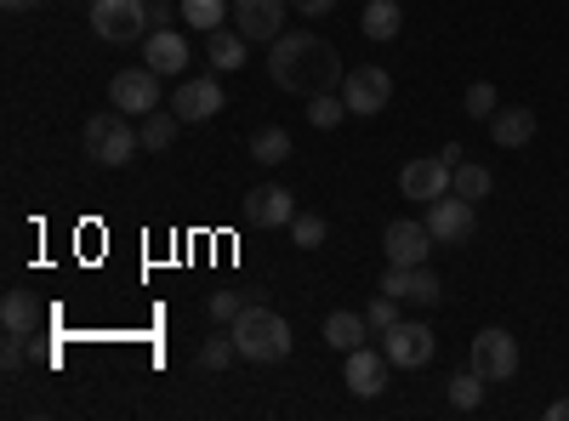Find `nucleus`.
<instances>
[{"label": "nucleus", "mask_w": 569, "mask_h": 421, "mask_svg": "<svg viewBox=\"0 0 569 421\" xmlns=\"http://www.w3.org/2000/svg\"><path fill=\"white\" fill-rule=\"evenodd\" d=\"M268 74L279 91H297V98H313V91H330V86H342V58H337V46L297 29V34H279L268 46Z\"/></svg>", "instance_id": "obj_1"}, {"label": "nucleus", "mask_w": 569, "mask_h": 421, "mask_svg": "<svg viewBox=\"0 0 569 421\" xmlns=\"http://www.w3.org/2000/svg\"><path fill=\"white\" fill-rule=\"evenodd\" d=\"M233 331V348H240V359H251V364H279L284 353H291V319L284 313H273L268 302L257 308H246L240 319L228 324Z\"/></svg>", "instance_id": "obj_2"}, {"label": "nucleus", "mask_w": 569, "mask_h": 421, "mask_svg": "<svg viewBox=\"0 0 569 421\" xmlns=\"http://www.w3.org/2000/svg\"><path fill=\"white\" fill-rule=\"evenodd\" d=\"M80 137H86V154L98 160V166H126L142 149V131H131V114H120V109L91 114Z\"/></svg>", "instance_id": "obj_3"}, {"label": "nucleus", "mask_w": 569, "mask_h": 421, "mask_svg": "<svg viewBox=\"0 0 569 421\" xmlns=\"http://www.w3.org/2000/svg\"><path fill=\"white\" fill-rule=\"evenodd\" d=\"M456 166H461V149H456V143H450L445 154H421V160H410V166L399 171V194H405V200H416V206L450 194Z\"/></svg>", "instance_id": "obj_4"}, {"label": "nucleus", "mask_w": 569, "mask_h": 421, "mask_svg": "<svg viewBox=\"0 0 569 421\" xmlns=\"http://www.w3.org/2000/svg\"><path fill=\"white\" fill-rule=\"evenodd\" d=\"M91 29L114 46H131V40H149V0H91Z\"/></svg>", "instance_id": "obj_5"}, {"label": "nucleus", "mask_w": 569, "mask_h": 421, "mask_svg": "<svg viewBox=\"0 0 569 421\" xmlns=\"http://www.w3.org/2000/svg\"><path fill=\"white\" fill-rule=\"evenodd\" d=\"M467 364L479 370L485 382H512L518 377V342H512V331H501V324L479 331L472 348H467Z\"/></svg>", "instance_id": "obj_6"}, {"label": "nucleus", "mask_w": 569, "mask_h": 421, "mask_svg": "<svg viewBox=\"0 0 569 421\" xmlns=\"http://www.w3.org/2000/svg\"><path fill=\"white\" fill-rule=\"evenodd\" d=\"M342 103L348 114H382L393 103V74L382 63H359L342 74Z\"/></svg>", "instance_id": "obj_7"}, {"label": "nucleus", "mask_w": 569, "mask_h": 421, "mask_svg": "<svg viewBox=\"0 0 569 421\" xmlns=\"http://www.w3.org/2000/svg\"><path fill=\"white\" fill-rule=\"evenodd\" d=\"M382 353L393 359V370H421V364H433L439 337L427 331L421 319H399V324H388V331H382Z\"/></svg>", "instance_id": "obj_8"}, {"label": "nucleus", "mask_w": 569, "mask_h": 421, "mask_svg": "<svg viewBox=\"0 0 569 421\" xmlns=\"http://www.w3.org/2000/svg\"><path fill=\"white\" fill-rule=\"evenodd\" d=\"M421 222L439 245H467L472 228H479V211H472V200H461V194H439V200H427Z\"/></svg>", "instance_id": "obj_9"}, {"label": "nucleus", "mask_w": 569, "mask_h": 421, "mask_svg": "<svg viewBox=\"0 0 569 421\" xmlns=\"http://www.w3.org/2000/svg\"><path fill=\"white\" fill-rule=\"evenodd\" d=\"M284 18H291V0H233V29L251 46H273L284 34Z\"/></svg>", "instance_id": "obj_10"}, {"label": "nucleus", "mask_w": 569, "mask_h": 421, "mask_svg": "<svg viewBox=\"0 0 569 421\" xmlns=\"http://www.w3.org/2000/svg\"><path fill=\"white\" fill-rule=\"evenodd\" d=\"M109 103L120 114H154L160 109V74L149 63H142V69H120L109 80Z\"/></svg>", "instance_id": "obj_11"}, {"label": "nucleus", "mask_w": 569, "mask_h": 421, "mask_svg": "<svg viewBox=\"0 0 569 421\" xmlns=\"http://www.w3.org/2000/svg\"><path fill=\"white\" fill-rule=\"evenodd\" d=\"M228 109V98H222V86H217V74H206V80H182L177 91H171V114L182 120V126H200V120H217Z\"/></svg>", "instance_id": "obj_12"}, {"label": "nucleus", "mask_w": 569, "mask_h": 421, "mask_svg": "<svg viewBox=\"0 0 569 421\" xmlns=\"http://www.w3.org/2000/svg\"><path fill=\"white\" fill-rule=\"evenodd\" d=\"M382 291L399 297V302H416V308H439V302H445V285H439V273L427 268V262H421V268H393V262H388Z\"/></svg>", "instance_id": "obj_13"}, {"label": "nucleus", "mask_w": 569, "mask_h": 421, "mask_svg": "<svg viewBox=\"0 0 569 421\" xmlns=\"http://www.w3.org/2000/svg\"><path fill=\"white\" fill-rule=\"evenodd\" d=\"M433 233H427V222H388V233H382V251H388V262L393 268H421L427 257H433Z\"/></svg>", "instance_id": "obj_14"}, {"label": "nucleus", "mask_w": 569, "mask_h": 421, "mask_svg": "<svg viewBox=\"0 0 569 421\" xmlns=\"http://www.w3.org/2000/svg\"><path fill=\"white\" fill-rule=\"evenodd\" d=\"M388 370H393V359H388L382 348H353V353H348V370H342V382H348L353 399H376V393L388 388Z\"/></svg>", "instance_id": "obj_15"}, {"label": "nucleus", "mask_w": 569, "mask_h": 421, "mask_svg": "<svg viewBox=\"0 0 569 421\" xmlns=\"http://www.w3.org/2000/svg\"><path fill=\"white\" fill-rule=\"evenodd\" d=\"M246 217H251L257 228H291L297 200H291V189H279V182H262V189L246 194Z\"/></svg>", "instance_id": "obj_16"}, {"label": "nucleus", "mask_w": 569, "mask_h": 421, "mask_svg": "<svg viewBox=\"0 0 569 421\" xmlns=\"http://www.w3.org/2000/svg\"><path fill=\"white\" fill-rule=\"evenodd\" d=\"M142 63H149L154 74H182L188 69V40L177 29H149V40H142Z\"/></svg>", "instance_id": "obj_17"}, {"label": "nucleus", "mask_w": 569, "mask_h": 421, "mask_svg": "<svg viewBox=\"0 0 569 421\" xmlns=\"http://www.w3.org/2000/svg\"><path fill=\"white\" fill-rule=\"evenodd\" d=\"M490 137H496V149L536 143V109H496L490 114Z\"/></svg>", "instance_id": "obj_18"}, {"label": "nucleus", "mask_w": 569, "mask_h": 421, "mask_svg": "<svg viewBox=\"0 0 569 421\" xmlns=\"http://www.w3.org/2000/svg\"><path fill=\"white\" fill-rule=\"evenodd\" d=\"M206 58L217 63V74H233V69H246V58H251V40L240 34V29H211V40H206Z\"/></svg>", "instance_id": "obj_19"}, {"label": "nucleus", "mask_w": 569, "mask_h": 421, "mask_svg": "<svg viewBox=\"0 0 569 421\" xmlns=\"http://www.w3.org/2000/svg\"><path fill=\"white\" fill-rule=\"evenodd\" d=\"M365 331H370V319H365V313H353V308H337V313L325 319V342L337 348V353L365 348Z\"/></svg>", "instance_id": "obj_20"}, {"label": "nucleus", "mask_w": 569, "mask_h": 421, "mask_svg": "<svg viewBox=\"0 0 569 421\" xmlns=\"http://www.w3.org/2000/svg\"><path fill=\"white\" fill-rule=\"evenodd\" d=\"M399 23H405L399 0H365V12H359V29H365L370 40H399Z\"/></svg>", "instance_id": "obj_21"}, {"label": "nucleus", "mask_w": 569, "mask_h": 421, "mask_svg": "<svg viewBox=\"0 0 569 421\" xmlns=\"http://www.w3.org/2000/svg\"><path fill=\"white\" fill-rule=\"evenodd\" d=\"M177 12H182V23L188 29H222L228 23V12H233V0H177Z\"/></svg>", "instance_id": "obj_22"}, {"label": "nucleus", "mask_w": 569, "mask_h": 421, "mask_svg": "<svg viewBox=\"0 0 569 421\" xmlns=\"http://www.w3.org/2000/svg\"><path fill=\"white\" fill-rule=\"evenodd\" d=\"M0 324H7V331L34 337V324H40V302H34L29 291H7V302H0Z\"/></svg>", "instance_id": "obj_23"}, {"label": "nucleus", "mask_w": 569, "mask_h": 421, "mask_svg": "<svg viewBox=\"0 0 569 421\" xmlns=\"http://www.w3.org/2000/svg\"><path fill=\"white\" fill-rule=\"evenodd\" d=\"M251 160L257 166H284V160H291V131H284V126H262L251 137Z\"/></svg>", "instance_id": "obj_24"}, {"label": "nucleus", "mask_w": 569, "mask_h": 421, "mask_svg": "<svg viewBox=\"0 0 569 421\" xmlns=\"http://www.w3.org/2000/svg\"><path fill=\"white\" fill-rule=\"evenodd\" d=\"M485 388H490V382H485L472 364H467V370H456V377L445 382V393H450V410H479V404H485Z\"/></svg>", "instance_id": "obj_25"}, {"label": "nucleus", "mask_w": 569, "mask_h": 421, "mask_svg": "<svg viewBox=\"0 0 569 421\" xmlns=\"http://www.w3.org/2000/svg\"><path fill=\"white\" fill-rule=\"evenodd\" d=\"M490 189H496L490 166H472V160H461V166H456V177H450V194H461V200H485Z\"/></svg>", "instance_id": "obj_26"}, {"label": "nucleus", "mask_w": 569, "mask_h": 421, "mask_svg": "<svg viewBox=\"0 0 569 421\" xmlns=\"http://www.w3.org/2000/svg\"><path fill=\"white\" fill-rule=\"evenodd\" d=\"M342 120H348L342 91H313V98H308V126H319V131H337Z\"/></svg>", "instance_id": "obj_27"}, {"label": "nucleus", "mask_w": 569, "mask_h": 421, "mask_svg": "<svg viewBox=\"0 0 569 421\" xmlns=\"http://www.w3.org/2000/svg\"><path fill=\"white\" fill-rule=\"evenodd\" d=\"M177 114H166V109H154V114H142V149L149 154H166L171 143H177Z\"/></svg>", "instance_id": "obj_28"}, {"label": "nucleus", "mask_w": 569, "mask_h": 421, "mask_svg": "<svg viewBox=\"0 0 569 421\" xmlns=\"http://www.w3.org/2000/svg\"><path fill=\"white\" fill-rule=\"evenodd\" d=\"M325 233H330V222H325L319 211H297V217H291V240H297L302 251H319Z\"/></svg>", "instance_id": "obj_29"}, {"label": "nucleus", "mask_w": 569, "mask_h": 421, "mask_svg": "<svg viewBox=\"0 0 569 421\" xmlns=\"http://www.w3.org/2000/svg\"><path fill=\"white\" fill-rule=\"evenodd\" d=\"M461 109H467L472 120H485V126H490V114H496V86H490V80H472V86H467V103H461Z\"/></svg>", "instance_id": "obj_30"}, {"label": "nucleus", "mask_w": 569, "mask_h": 421, "mask_svg": "<svg viewBox=\"0 0 569 421\" xmlns=\"http://www.w3.org/2000/svg\"><path fill=\"white\" fill-rule=\"evenodd\" d=\"M246 308H251L246 291H211V319H217V324H233Z\"/></svg>", "instance_id": "obj_31"}, {"label": "nucleus", "mask_w": 569, "mask_h": 421, "mask_svg": "<svg viewBox=\"0 0 569 421\" xmlns=\"http://www.w3.org/2000/svg\"><path fill=\"white\" fill-rule=\"evenodd\" d=\"M240 359V348H233V331L228 337H211L206 348H200V370H222V364H233Z\"/></svg>", "instance_id": "obj_32"}, {"label": "nucleus", "mask_w": 569, "mask_h": 421, "mask_svg": "<svg viewBox=\"0 0 569 421\" xmlns=\"http://www.w3.org/2000/svg\"><path fill=\"white\" fill-rule=\"evenodd\" d=\"M365 319H370V331H388V324H399V297L376 291V302L365 308Z\"/></svg>", "instance_id": "obj_33"}, {"label": "nucleus", "mask_w": 569, "mask_h": 421, "mask_svg": "<svg viewBox=\"0 0 569 421\" xmlns=\"http://www.w3.org/2000/svg\"><path fill=\"white\" fill-rule=\"evenodd\" d=\"M23 353H29V337H23V331H7V348H0V364H7V370H18V364H23Z\"/></svg>", "instance_id": "obj_34"}, {"label": "nucleus", "mask_w": 569, "mask_h": 421, "mask_svg": "<svg viewBox=\"0 0 569 421\" xmlns=\"http://www.w3.org/2000/svg\"><path fill=\"white\" fill-rule=\"evenodd\" d=\"M330 7H337V0H291V12H297V18H325Z\"/></svg>", "instance_id": "obj_35"}, {"label": "nucleus", "mask_w": 569, "mask_h": 421, "mask_svg": "<svg viewBox=\"0 0 569 421\" xmlns=\"http://www.w3.org/2000/svg\"><path fill=\"white\" fill-rule=\"evenodd\" d=\"M149 23L154 29H171V7H166V0H149Z\"/></svg>", "instance_id": "obj_36"}, {"label": "nucleus", "mask_w": 569, "mask_h": 421, "mask_svg": "<svg viewBox=\"0 0 569 421\" xmlns=\"http://www.w3.org/2000/svg\"><path fill=\"white\" fill-rule=\"evenodd\" d=\"M547 421H569V399H552L547 404Z\"/></svg>", "instance_id": "obj_37"}, {"label": "nucleus", "mask_w": 569, "mask_h": 421, "mask_svg": "<svg viewBox=\"0 0 569 421\" xmlns=\"http://www.w3.org/2000/svg\"><path fill=\"white\" fill-rule=\"evenodd\" d=\"M7 12H29V7H40V0H0Z\"/></svg>", "instance_id": "obj_38"}]
</instances>
